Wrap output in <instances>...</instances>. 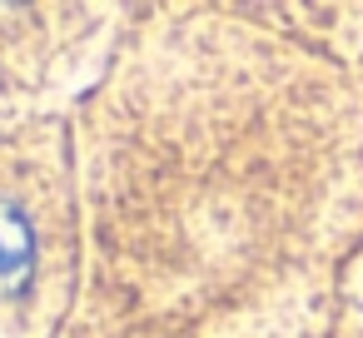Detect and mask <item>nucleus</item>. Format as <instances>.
Segmentation results:
<instances>
[{"instance_id":"1","label":"nucleus","mask_w":363,"mask_h":338,"mask_svg":"<svg viewBox=\"0 0 363 338\" xmlns=\"http://www.w3.org/2000/svg\"><path fill=\"white\" fill-rule=\"evenodd\" d=\"M35 269V234L21 209L0 204V293H21Z\"/></svg>"}]
</instances>
